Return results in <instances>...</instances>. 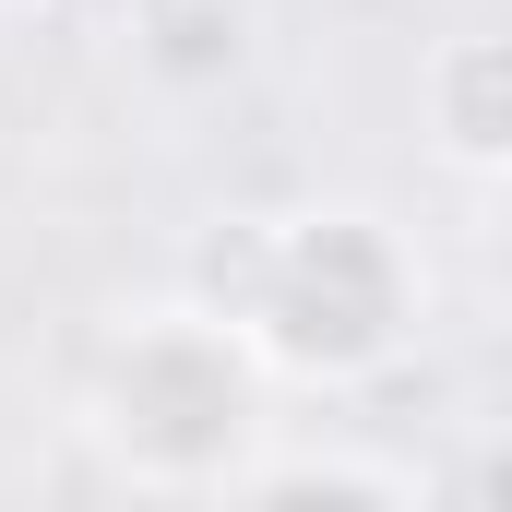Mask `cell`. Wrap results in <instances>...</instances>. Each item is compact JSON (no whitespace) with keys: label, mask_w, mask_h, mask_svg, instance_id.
Wrapping results in <instances>:
<instances>
[{"label":"cell","mask_w":512,"mask_h":512,"mask_svg":"<svg viewBox=\"0 0 512 512\" xmlns=\"http://www.w3.org/2000/svg\"><path fill=\"white\" fill-rule=\"evenodd\" d=\"M310 310H334V322H322V358H310V370H334V382L370 370L393 334H405V262H393V239L370 227V215H310L298 239H274L251 334L286 358V334H298Z\"/></svg>","instance_id":"cell-1"},{"label":"cell","mask_w":512,"mask_h":512,"mask_svg":"<svg viewBox=\"0 0 512 512\" xmlns=\"http://www.w3.org/2000/svg\"><path fill=\"white\" fill-rule=\"evenodd\" d=\"M441 143L477 155V167H512V48L501 36H465L441 60Z\"/></svg>","instance_id":"cell-2"}]
</instances>
